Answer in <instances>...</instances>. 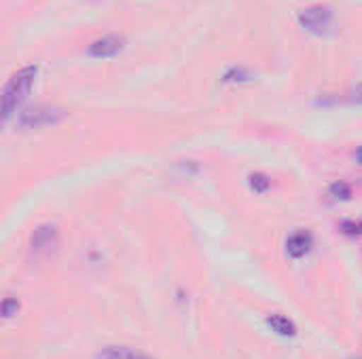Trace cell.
Listing matches in <instances>:
<instances>
[{
    "label": "cell",
    "instance_id": "obj_1",
    "mask_svg": "<svg viewBox=\"0 0 362 359\" xmlns=\"http://www.w3.org/2000/svg\"><path fill=\"white\" fill-rule=\"evenodd\" d=\"M36 74H38L36 66H23L6 80V85L2 89V118L4 121H8L21 108V104L28 99L32 87H34Z\"/></svg>",
    "mask_w": 362,
    "mask_h": 359
},
{
    "label": "cell",
    "instance_id": "obj_2",
    "mask_svg": "<svg viewBox=\"0 0 362 359\" xmlns=\"http://www.w3.org/2000/svg\"><path fill=\"white\" fill-rule=\"evenodd\" d=\"M62 116H64L62 108H55V106H34V108H28V110L19 112L17 125L23 131H34V129H42V127L59 123Z\"/></svg>",
    "mask_w": 362,
    "mask_h": 359
},
{
    "label": "cell",
    "instance_id": "obj_3",
    "mask_svg": "<svg viewBox=\"0 0 362 359\" xmlns=\"http://www.w3.org/2000/svg\"><path fill=\"white\" fill-rule=\"evenodd\" d=\"M59 245V233L55 226L51 224H42L38 226L32 237H30V254L36 258V260H42V258H49Z\"/></svg>",
    "mask_w": 362,
    "mask_h": 359
},
{
    "label": "cell",
    "instance_id": "obj_4",
    "mask_svg": "<svg viewBox=\"0 0 362 359\" xmlns=\"http://www.w3.org/2000/svg\"><path fill=\"white\" fill-rule=\"evenodd\" d=\"M299 23L308 30V32H314V34H322L331 28L333 23V11L329 6H322V4H316V6H308V8H301L299 15H297Z\"/></svg>",
    "mask_w": 362,
    "mask_h": 359
},
{
    "label": "cell",
    "instance_id": "obj_5",
    "mask_svg": "<svg viewBox=\"0 0 362 359\" xmlns=\"http://www.w3.org/2000/svg\"><path fill=\"white\" fill-rule=\"evenodd\" d=\"M312 248H314V237H312V233L305 231V229H299V231L291 233L288 239H286V254H288L293 260L305 258V256L312 252Z\"/></svg>",
    "mask_w": 362,
    "mask_h": 359
},
{
    "label": "cell",
    "instance_id": "obj_6",
    "mask_svg": "<svg viewBox=\"0 0 362 359\" xmlns=\"http://www.w3.org/2000/svg\"><path fill=\"white\" fill-rule=\"evenodd\" d=\"M123 38L121 36H102V38H95L91 44H89V49H87V53L91 55V57H95V59H108V57H115V55H119L121 51H123Z\"/></svg>",
    "mask_w": 362,
    "mask_h": 359
},
{
    "label": "cell",
    "instance_id": "obj_7",
    "mask_svg": "<svg viewBox=\"0 0 362 359\" xmlns=\"http://www.w3.org/2000/svg\"><path fill=\"white\" fill-rule=\"evenodd\" d=\"M265 324H267V328H269L272 332H276L278 336L293 339V336L297 334V326H295V322H293V320H288L286 315L272 313V315H267Z\"/></svg>",
    "mask_w": 362,
    "mask_h": 359
},
{
    "label": "cell",
    "instance_id": "obj_8",
    "mask_svg": "<svg viewBox=\"0 0 362 359\" xmlns=\"http://www.w3.org/2000/svg\"><path fill=\"white\" fill-rule=\"evenodd\" d=\"M98 359H155L142 351H136L132 347H104L100 353H98Z\"/></svg>",
    "mask_w": 362,
    "mask_h": 359
},
{
    "label": "cell",
    "instance_id": "obj_9",
    "mask_svg": "<svg viewBox=\"0 0 362 359\" xmlns=\"http://www.w3.org/2000/svg\"><path fill=\"white\" fill-rule=\"evenodd\" d=\"M329 195L333 197V199H341V201H348L350 197H352V186L348 184V182H335L331 188H329Z\"/></svg>",
    "mask_w": 362,
    "mask_h": 359
},
{
    "label": "cell",
    "instance_id": "obj_10",
    "mask_svg": "<svg viewBox=\"0 0 362 359\" xmlns=\"http://www.w3.org/2000/svg\"><path fill=\"white\" fill-rule=\"evenodd\" d=\"M269 186H272V182H269V178H267V176H263V174H255V176H250V188H252L255 193H265Z\"/></svg>",
    "mask_w": 362,
    "mask_h": 359
},
{
    "label": "cell",
    "instance_id": "obj_11",
    "mask_svg": "<svg viewBox=\"0 0 362 359\" xmlns=\"http://www.w3.org/2000/svg\"><path fill=\"white\" fill-rule=\"evenodd\" d=\"M17 311H19V300L13 298V296H6L4 303H2V315H4V320H11L13 315H17Z\"/></svg>",
    "mask_w": 362,
    "mask_h": 359
},
{
    "label": "cell",
    "instance_id": "obj_12",
    "mask_svg": "<svg viewBox=\"0 0 362 359\" xmlns=\"http://www.w3.org/2000/svg\"><path fill=\"white\" fill-rule=\"evenodd\" d=\"M341 231L348 235V237H362V218L361 220H348L341 224Z\"/></svg>",
    "mask_w": 362,
    "mask_h": 359
},
{
    "label": "cell",
    "instance_id": "obj_13",
    "mask_svg": "<svg viewBox=\"0 0 362 359\" xmlns=\"http://www.w3.org/2000/svg\"><path fill=\"white\" fill-rule=\"evenodd\" d=\"M350 102H354V104H362V83L361 85H356V87L350 91Z\"/></svg>",
    "mask_w": 362,
    "mask_h": 359
}]
</instances>
